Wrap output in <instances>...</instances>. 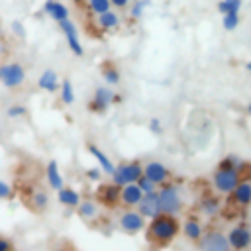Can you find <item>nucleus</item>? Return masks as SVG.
Segmentation results:
<instances>
[{
  "instance_id": "nucleus-37",
  "label": "nucleus",
  "mask_w": 251,
  "mask_h": 251,
  "mask_svg": "<svg viewBox=\"0 0 251 251\" xmlns=\"http://www.w3.org/2000/svg\"><path fill=\"white\" fill-rule=\"evenodd\" d=\"M10 196H12V186H10L6 180L0 178V200H6V198H10Z\"/></svg>"
},
{
  "instance_id": "nucleus-18",
  "label": "nucleus",
  "mask_w": 251,
  "mask_h": 251,
  "mask_svg": "<svg viewBox=\"0 0 251 251\" xmlns=\"http://www.w3.org/2000/svg\"><path fill=\"white\" fill-rule=\"evenodd\" d=\"M37 86L43 90V92H55L59 90L61 86V80H59V75L53 71V69H45L39 78H37Z\"/></svg>"
},
{
  "instance_id": "nucleus-2",
  "label": "nucleus",
  "mask_w": 251,
  "mask_h": 251,
  "mask_svg": "<svg viewBox=\"0 0 251 251\" xmlns=\"http://www.w3.org/2000/svg\"><path fill=\"white\" fill-rule=\"evenodd\" d=\"M239 182H241V169L239 167L220 163L212 175V184H214V190L218 194H231Z\"/></svg>"
},
{
  "instance_id": "nucleus-13",
  "label": "nucleus",
  "mask_w": 251,
  "mask_h": 251,
  "mask_svg": "<svg viewBox=\"0 0 251 251\" xmlns=\"http://www.w3.org/2000/svg\"><path fill=\"white\" fill-rule=\"evenodd\" d=\"M41 10H43V14L47 18H51L57 24L63 22V20H67V18H71V12H69L67 4H63L61 0H45L43 6H41Z\"/></svg>"
},
{
  "instance_id": "nucleus-17",
  "label": "nucleus",
  "mask_w": 251,
  "mask_h": 251,
  "mask_svg": "<svg viewBox=\"0 0 251 251\" xmlns=\"http://www.w3.org/2000/svg\"><path fill=\"white\" fill-rule=\"evenodd\" d=\"M86 149H88V153L94 157V161L98 163V167H100V169H102L106 175H112V173L116 171V165L110 161V157H108V155H106V153H104V151H102L98 145L88 143V145H86Z\"/></svg>"
},
{
  "instance_id": "nucleus-14",
  "label": "nucleus",
  "mask_w": 251,
  "mask_h": 251,
  "mask_svg": "<svg viewBox=\"0 0 251 251\" xmlns=\"http://www.w3.org/2000/svg\"><path fill=\"white\" fill-rule=\"evenodd\" d=\"M120 190L122 186H118L116 182H106L98 188V200L104 206H118L120 202Z\"/></svg>"
},
{
  "instance_id": "nucleus-27",
  "label": "nucleus",
  "mask_w": 251,
  "mask_h": 251,
  "mask_svg": "<svg viewBox=\"0 0 251 251\" xmlns=\"http://www.w3.org/2000/svg\"><path fill=\"white\" fill-rule=\"evenodd\" d=\"M84 4H86L88 12H90L92 16H98V14H104V12L112 10V4H110V0H86Z\"/></svg>"
},
{
  "instance_id": "nucleus-5",
  "label": "nucleus",
  "mask_w": 251,
  "mask_h": 251,
  "mask_svg": "<svg viewBox=\"0 0 251 251\" xmlns=\"http://www.w3.org/2000/svg\"><path fill=\"white\" fill-rule=\"evenodd\" d=\"M0 82L6 88H18L25 82V69L12 61V63H2L0 65Z\"/></svg>"
},
{
  "instance_id": "nucleus-41",
  "label": "nucleus",
  "mask_w": 251,
  "mask_h": 251,
  "mask_svg": "<svg viewBox=\"0 0 251 251\" xmlns=\"http://www.w3.org/2000/svg\"><path fill=\"white\" fill-rule=\"evenodd\" d=\"M247 114H249V116H251V102H249V104H247Z\"/></svg>"
},
{
  "instance_id": "nucleus-19",
  "label": "nucleus",
  "mask_w": 251,
  "mask_h": 251,
  "mask_svg": "<svg viewBox=\"0 0 251 251\" xmlns=\"http://www.w3.org/2000/svg\"><path fill=\"white\" fill-rule=\"evenodd\" d=\"M231 200L241 208L251 206V180H241L231 192Z\"/></svg>"
},
{
  "instance_id": "nucleus-28",
  "label": "nucleus",
  "mask_w": 251,
  "mask_h": 251,
  "mask_svg": "<svg viewBox=\"0 0 251 251\" xmlns=\"http://www.w3.org/2000/svg\"><path fill=\"white\" fill-rule=\"evenodd\" d=\"M241 24V16L239 12H229V14H224L222 16V25L226 31H235Z\"/></svg>"
},
{
  "instance_id": "nucleus-24",
  "label": "nucleus",
  "mask_w": 251,
  "mask_h": 251,
  "mask_svg": "<svg viewBox=\"0 0 251 251\" xmlns=\"http://www.w3.org/2000/svg\"><path fill=\"white\" fill-rule=\"evenodd\" d=\"M102 78H104V82H106L108 86H116V84H120L122 75H120V71H118V67H116L114 63L106 61V63L102 65Z\"/></svg>"
},
{
  "instance_id": "nucleus-15",
  "label": "nucleus",
  "mask_w": 251,
  "mask_h": 251,
  "mask_svg": "<svg viewBox=\"0 0 251 251\" xmlns=\"http://www.w3.org/2000/svg\"><path fill=\"white\" fill-rule=\"evenodd\" d=\"M141 196H143V192H141V188L137 186V182L124 184L122 190H120V204L127 206V208H133V206L139 204Z\"/></svg>"
},
{
  "instance_id": "nucleus-29",
  "label": "nucleus",
  "mask_w": 251,
  "mask_h": 251,
  "mask_svg": "<svg viewBox=\"0 0 251 251\" xmlns=\"http://www.w3.org/2000/svg\"><path fill=\"white\" fill-rule=\"evenodd\" d=\"M243 6V0H218L216 8L218 12L224 16V14H229V12H239Z\"/></svg>"
},
{
  "instance_id": "nucleus-40",
  "label": "nucleus",
  "mask_w": 251,
  "mask_h": 251,
  "mask_svg": "<svg viewBox=\"0 0 251 251\" xmlns=\"http://www.w3.org/2000/svg\"><path fill=\"white\" fill-rule=\"evenodd\" d=\"M245 69H247V73L251 75V61H247V63H245Z\"/></svg>"
},
{
  "instance_id": "nucleus-36",
  "label": "nucleus",
  "mask_w": 251,
  "mask_h": 251,
  "mask_svg": "<svg viewBox=\"0 0 251 251\" xmlns=\"http://www.w3.org/2000/svg\"><path fill=\"white\" fill-rule=\"evenodd\" d=\"M149 131L151 133H163V124H161V120L159 118H151L149 120Z\"/></svg>"
},
{
  "instance_id": "nucleus-35",
  "label": "nucleus",
  "mask_w": 251,
  "mask_h": 251,
  "mask_svg": "<svg viewBox=\"0 0 251 251\" xmlns=\"http://www.w3.org/2000/svg\"><path fill=\"white\" fill-rule=\"evenodd\" d=\"M10 29H12V33L18 35V37H25V27H24V24H22L20 20H14V22L10 24Z\"/></svg>"
},
{
  "instance_id": "nucleus-10",
  "label": "nucleus",
  "mask_w": 251,
  "mask_h": 251,
  "mask_svg": "<svg viewBox=\"0 0 251 251\" xmlns=\"http://www.w3.org/2000/svg\"><path fill=\"white\" fill-rule=\"evenodd\" d=\"M227 241H229V247L233 251H243L251 245V229L247 226H235L229 229Z\"/></svg>"
},
{
  "instance_id": "nucleus-22",
  "label": "nucleus",
  "mask_w": 251,
  "mask_h": 251,
  "mask_svg": "<svg viewBox=\"0 0 251 251\" xmlns=\"http://www.w3.org/2000/svg\"><path fill=\"white\" fill-rule=\"evenodd\" d=\"M220 206L222 204H220V198L216 194H204L200 198V204H198V208L204 216H216L220 212Z\"/></svg>"
},
{
  "instance_id": "nucleus-12",
  "label": "nucleus",
  "mask_w": 251,
  "mask_h": 251,
  "mask_svg": "<svg viewBox=\"0 0 251 251\" xmlns=\"http://www.w3.org/2000/svg\"><path fill=\"white\" fill-rule=\"evenodd\" d=\"M120 227L126 233H137L145 227V218L137 212V210H126L120 216Z\"/></svg>"
},
{
  "instance_id": "nucleus-38",
  "label": "nucleus",
  "mask_w": 251,
  "mask_h": 251,
  "mask_svg": "<svg viewBox=\"0 0 251 251\" xmlns=\"http://www.w3.org/2000/svg\"><path fill=\"white\" fill-rule=\"evenodd\" d=\"M110 4H112V8H116V10H124V8H129L131 0H110Z\"/></svg>"
},
{
  "instance_id": "nucleus-6",
  "label": "nucleus",
  "mask_w": 251,
  "mask_h": 251,
  "mask_svg": "<svg viewBox=\"0 0 251 251\" xmlns=\"http://www.w3.org/2000/svg\"><path fill=\"white\" fill-rule=\"evenodd\" d=\"M59 29L63 31L65 41H67V45H69L71 53H73V55H76V57H82V55H84V47H82V43H80L78 29H76L75 22H73L71 18H67V20L59 22Z\"/></svg>"
},
{
  "instance_id": "nucleus-26",
  "label": "nucleus",
  "mask_w": 251,
  "mask_h": 251,
  "mask_svg": "<svg viewBox=\"0 0 251 251\" xmlns=\"http://www.w3.org/2000/svg\"><path fill=\"white\" fill-rule=\"evenodd\" d=\"M76 212L82 220H92L98 214V206L94 200H80V204L76 206Z\"/></svg>"
},
{
  "instance_id": "nucleus-23",
  "label": "nucleus",
  "mask_w": 251,
  "mask_h": 251,
  "mask_svg": "<svg viewBox=\"0 0 251 251\" xmlns=\"http://www.w3.org/2000/svg\"><path fill=\"white\" fill-rule=\"evenodd\" d=\"M182 233H184V237H188L192 241H200V237L204 235V229H202V224L196 218H188L182 224Z\"/></svg>"
},
{
  "instance_id": "nucleus-7",
  "label": "nucleus",
  "mask_w": 251,
  "mask_h": 251,
  "mask_svg": "<svg viewBox=\"0 0 251 251\" xmlns=\"http://www.w3.org/2000/svg\"><path fill=\"white\" fill-rule=\"evenodd\" d=\"M114 100H116V94H114V90L110 86H98L94 90L90 102H88V110L94 112V114H104L112 106Z\"/></svg>"
},
{
  "instance_id": "nucleus-20",
  "label": "nucleus",
  "mask_w": 251,
  "mask_h": 251,
  "mask_svg": "<svg viewBox=\"0 0 251 251\" xmlns=\"http://www.w3.org/2000/svg\"><path fill=\"white\" fill-rule=\"evenodd\" d=\"M45 176H47V184L53 188V190H59L65 186L63 182V175H61V169H59V163L55 159H51L45 167Z\"/></svg>"
},
{
  "instance_id": "nucleus-33",
  "label": "nucleus",
  "mask_w": 251,
  "mask_h": 251,
  "mask_svg": "<svg viewBox=\"0 0 251 251\" xmlns=\"http://www.w3.org/2000/svg\"><path fill=\"white\" fill-rule=\"evenodd\" d=\"M25 106H22V104H12V106H8V110H6V116L8 118H22V116H25Z\"/></svg>"
},
{
  "instance_id": "nucleus-3",
  "label": "nucleus",
  "mask_w": 251,
  "mask_h": 251,
  "mask_svg": "<svg viewBox=\"0 0 251 251\" xmlns=\"http://www.w3.org/2000/svg\"><path fill=\"white\" fill-rule=\"evenodd\" d=\"M110 176H112V182H116L118 186L131 184V182H137L143 176V167L137 161H127V163L118 165L116 171Z\"/></svg>"
},
{
  "instance_id": "nucleus-39",
  "label": "nucleus",
  "mask_w": 251,
  "mask_h": 251,
  "mask_svg": "<svg viewBox=\"0 0 251 251\" xmlns=\"http://www.w3.org/2000/svg\"><path fill=\"white\" fill-rule=\"evenodd\" d=\"M12 241L6 239V237H0V251H12Z\"/></svg>"
},
{
  "instance_id": "nucleus-8",
  "label": "nucleus",
  "mask_w": 251,
  "mask_h": 251,
  "mask_svg": "<svg viewBox=\"0 0 251 251\" xmlns=\"http://www.w3.org/2000/svg\"><path fill=\"white\" fill-rule=\"evenodd\" d=\"M200 251H233L229 247L227 235L220 231H208L200 237Z\"/></svg>"
},
{
  "instance_id": "nucleus-16",
  "label": "nucleus",
  "mask_w": 251,
  "mask_h": 251,
  "mask_svg": "<svg viewBox=\"0 0 251 251\" xmlns=\"http://www.w3.org/2000/svg\"><path fill=\"white\" fill-rule=\"evenodd\" d=\"M120 24H122V18H120V14L114 12V10H108V12L96 16V25H98V29H102V31H114V29L120 27Z\"/></svg>"
},
{
  "instance_id": "nucleus-34",
  "label": "nucleus",
  "mask_w": 251,
  "mask_h": 251,
  "mask_svg": "<svg viewBox=\"0 0 251 251\" xmlns=\"http://www.w3.org/2000/svg\"><path fill=\"white\" fill-rule=\"evenodd\" d=\"M84 175H86V178H88V180L96 182V180H100V178H102L104 171H102L100 167H90V169H86V171H84Z\"/></svg>"
},
{
  "instance_id": "nucleus-25",
  "label": "nucleus",
  "mask_w": 251,
  "mask_h": 251,
  "mask_svg": "<svg viewBox=\"0 0 251 251\" xmlns=\"http://www.w3.org/2000/svg\"><path fill=\"white\" fill-rule=\"evenodd\" d=\"M59 98H61V102H63L65 106L75 104L76 94H75V86H73V82H71L69 78L61 80V86H59Z\"/></svg>"
},
{
  "instance_id": "nucleus-1",
  "label": "nucleus",
  "mask_w": 251,
  "mask_h": 251,
  "mask_svg": "<svg viewBox=\"0 0 251 251\" xmlns=\"http://www.w3.org/2000/svg\"><path fill=\"white\" fill-rule=\"evenodd\" d=\"M178 231H180V224H178L176 216L161 212L159 216L151 218V222L147 226V239L157 245H167L178 235Z\"/></svg>"
},
{
  "instance_id": "nucleus-32",
  "label": "nucleus",
  "mask_w": 251,
  "mask_h": 251,
  "mask_svg": "<svg viewBox=\"0 0 251 251\" xmlns=\"http://www.w3.org/2000/svg\"><path fill=\"white\" fill-rule=\"evenodd\" d=\"M137 186L141 188V192H143V194H149V192H157V184H155L151 178H147L145 175H143V176L137 180Z\"/></svg>"
},
{
  "instance_id": "nucleus-4",
  "label": "nucleus",
  "mask_w": 251,
  "mask_h": 251,
  "mask_svg": "<svg viewBox=\"0 0 251 251\" xmlns=\"http://www.w3.org/2000/svg\"><path fill=\"white\" fill-rule=\"evenodd\" d=\"M159 198H161V208L165 214L176 216L182 210V196L176 184H163L159 188Z\"/></svg>"
},
{
  "instance_id": "nucleus-31",
  "label": "nucleus",
  "mask_w": 251,
  "mask_h": 251,
  "mask_svg": "<svg viewBox=\"0 0 251 251\" xmlns=\"http://www.w3.org/2000/svg\"><path fill=\"white\" fill-rule=\"evenodd\" d=\"M147 6H149V0H135L133 4H129V18L135 20V22L141 20V16L145 14Z\"/></svg>"
},
{
  "instance_id": "nucleus-30",
  "label": "nucleus",
  "mask_w": 251,
  "mask_h": 251,
  "mask_svg": "<svg viewBox=\"0 0 251 251\" xmlns=\"http://www.w3.org/2000/svg\"><path fill=\"white\" fill-rule=\"evenodd\" d=\"M31 206H33V210L43 212V210L49 206V194L43 192V190H35V192L31 194Z\"/></svg>"
},
{
  "instance_id": "nucleus-9",
  "label": "nucleus",
  "mask_w": 251,
  "mask_h": 251,
  "mask_svg": "<svg viewBox=\"0 0 251 251\" xmlns=\"http://www.w3.org/2000/svg\"><path fill=\"white\" fill-rule=\"evenodd\" d=\"M135 208H137V212H139L143 218H147V220L159 216V214L163 212V208H161V198H159V190H157V192L143 194L141 200H139V204H137Z\"/></svg>"
},
{
  "instance_id": "nucleus-11",
  "label": "nucleus",
  "mask_w": 251,
  "mask_h": 251,
  "mask_svg": "<svg viewBox=\"0 0 251 251\" xmlns=\"http://www.w3.org/2000/svg\"><path fill=\"white\" fill-rule=\"evenodd\" d=\"M143 175H145L147 178H151L157 186L167 184L169 178H171V171H169L163 163H159V161H149V163L143 167Z\"/></svg>"
},
{
  "instance_id": "nucleus-21",
  "label": "nucleus",
  "mask_w": 251,
  "mask_h": 251,
  "mask_svg": "<svg viewBox=\"0 0 251 251\" xmlns=\"http://www.w3.org/2000/svg\"><path fill=\"white\" fill-rule=\"evenodd\" d=\"M57 200L65 208H76L80 204V194L71 186H63V188L57 190Z\"/></svg>"
}]
</instances>
